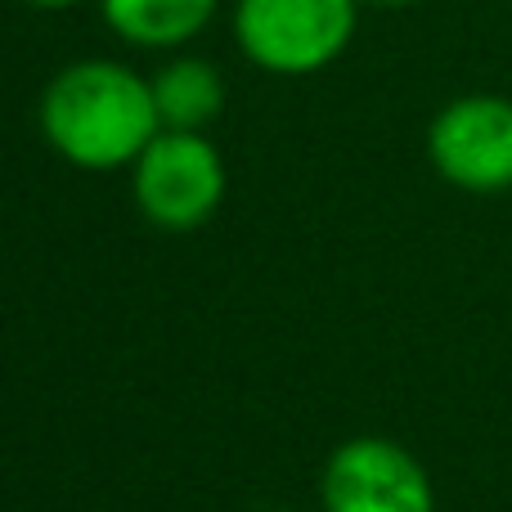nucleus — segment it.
Returning a JSON list of instances; mask_svg holds the SVG:
<instances>
[{
    "mask_svg": "<svg viewBox=\"0 0 512 512\" xmlns=\"http://www.w3.org/2000/svg\"><path fill=\"white\" fill-rule=\"evenodd\" d=\"M149 86L162 131H207L225 108V77L207 59H171Z\"/></svg>",
    "mask_w": 512,
    "mask_h": 512,
    "instance_id": "nucleus-7",
    "label": "nucleus"
},
{
    "mask_svg": "<svg viewBox=\"0 0 512 512\" xmlns=\"http://www.w3.org/2000/svg\"><path fill=\"white\" fill-rule=\"evenodd\" d=\"M360 0H239L234 36L261 72L310 77L346 54Z\"/></svg>",
    "mask_w": 512,
    "mask_h": 512,
    "instance_id": "nucleus-2",
    "label": "nucleus"
},
{
    "mask_svg": "<svg viewBox=\"0 0 512 512\" xmlns=\"http://www.w3.org/2000/svg\"><path fill=\"white\" fill-rule=\"evenodd\" d=\"M162 131L149 77L113 59L68 63L41 95V135L81 171L135 167Z\"/></svg>",
    "mask_w": 512,
    "mask_h": 512,
    "instance_id": "nucleus-1",
    "label": "nucleus"
},
{
    "mask_svg": "<svg viewBox=\"0 0 512 512\" xmlns=\"http://www.w3.org/2000/svg\"><path fill=\"white\" fill-rule=\"evenodd\" d=\"M427 158L445 185L463 194L512 189V99L459 95L427 126Z\"/></svg>",
    "mask_w": 512,
    "mask_h": 512,
    "instance_id": "nucleus-5",
    "label": "nucleus"
},
{
    "mask_svg": "<svg viewBox=\"0 0 512 512\" xmlns=\"http://www.w3.org/2000/svg\"><path fill=\"white\" fill-rule=\"evenodd\" d=\"M27 5H41V9H68V5H77V0H27Z\"/></svg>",
    "mask_w": 512,
    "mask_h": 512,
    "instance_id": "nucleus-8",
    "label": "nucleus"
},
{
    "mask_svg": "<svg viewBox=\"0 0 512 512\" xmlns=\"http://www.w3.org/2000/svg\"><path fill=\"white\" fill-rule=\"evenodd\" d=\"M369 5H391V9H400V5H418V0H369Z\"/></svg>",
    "mask_w": 512,
    "mask_h": 512,
    "instance_id": "nucleus-9",
    "label": "nucleus"
},
{
    "mask_svg": "<svg viewBox=\"0 0 512 512\" xmlns=\"http://www.w3.org/2000/svg\"><path fill=\"white\" fill-rule=\"evenodd\" d=\"M122 41L144 50H176L212 23L221 0H99Z\"/></svg>",
    "mask_w": 512,
    "mask_h": 512,
    "instance_id": "nucleus-6",
    "label": "nucleus"
},
{
    "mask_svg": "<svg viewBox=\"0 0 512 512\" xmlns=\"http://www.w3.org/2000/svg\"><path fill=\"white\" fill-rule=\"evenodd\" d=\"M131 194L158 230H198L225 203V162L203 131H158L131 167Z\"/></svg>",
    "mask_w": 512,
    "mask_h": 512,
    "instance_id": "nucleus-3",
    "label": "nucleus"
},
{
    "mask_svg": "<svg viewBox=\"0 0 512 512\" xmlns=\"http://www.w3.org/2000/svg\"><path fill=\"white\" fill-rule=\"evenodd\" d=\"M324 512H436V486L423 459L391 436H351L319 477Z\"/></svg>",
    "mask_w": 512,
    "mask_h": 512,
    "instance_id": "nucleus-4",
    "label": "nucleus"
}]
</instances>
